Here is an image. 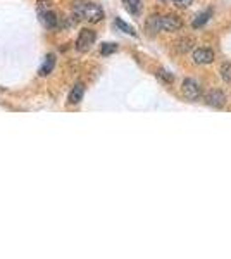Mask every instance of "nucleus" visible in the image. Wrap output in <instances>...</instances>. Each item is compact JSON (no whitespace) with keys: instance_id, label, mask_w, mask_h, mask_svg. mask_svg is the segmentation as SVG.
Listing matches in <instances>:
<instances>
[{"instance_id":"9b49d317","label":"nucleus","mask_w":231,"mask_h":259,"mask_svg":"<svg viewBox=\"0 0 231 259\" xmlns=\"http://www.w3.org/2000/svg\"><path fill=\"white\" fill-rule=\"evenodd\" d=\"M54 66H55V57H54L52 54L47 55V59H45V62L41 64V68H40V75H41V76L50 75L52 69H54Z\"/></svg>"},{"instance_id":"1a4fd4ad","label":"nucleus","mask_w":231,"mask_h":259,"mask_svg":"<svg viewBox=\"0 0 231 259\" xmlns=\"http://www.w3.org/2000/svg\"><path fill=\"white\" fill-rule=\"evenodd\" d=\"M41 23L45 24V28H48V30H54V28H57V16H55V12H50V10H47V12L41 14Z\"/></svg>"},{"instance_id":"0eeeda50","label":"nucleus","mask_w":231,"mask_h":259,"mask_svg":"<svg viewBox=\"0 0 231 259\" xmlns=\"http://www.w3.org/2000/svg\"><path fill=\"white\" fill-rule=\"evenodd\" d=\"M83 95H85V86H83V83H76L71 92H69V104H73V106L79 104L83 100Z\"/></svg>"},{"instance_id":"ddd939ff","label":"nucleus","mask_w":231,"mask_h":259,"mask_svg":"<svg viewBox=\"0 0 231 259\" xmlns=\"http://www.w3.org/2000/svg\"><path fill=\"white\" fill-rule=\"evenodd\" d=\"M116 26H117L121 31H124V33H129V35H131V37H136V31H135V28H133V26H129L128 23H124V21H122V19H119V17H117V19H116Z\"/></svg>"},{"instance_id":"dca6fc26","label":"nucleus","mask_w":231,"mask_h":259,"mask_svg":"<svg viewBox=\"0 0 231 259\" xmlns=\"http://www.w3.org/2000/svg\"><path fill=\"white\" fill-rule=\"evenodd\" d=\"M193 3V0H174V5L176 7H181V9H185V7L192 5Z\"/></svg>"},{"instance_id":"6e6552de","label":"nucleus","mask_w":231,"mask_h":259,"mask_svg":"<svg viewBox=\"0 0 231 259\" xmlns=\"http://www.w3.org/2000/svg\"><path fill=\"white\" fill-rule=\"evenodd\" d=\"M195 45V40L192 37H185L181 38V40L176 42V50L180 52V54H187V52H190L192 48H193Z\"/></svg>"},{"instance_id":"a211bd4d","label":"nucleus","mask_w":231,"mask_h":259,"mask_svg":"<svg viewBox=\"0 0 231 259\" xmlns=\"http://www.w3.org/2000/svg\"><path fill=\"white\" fill-rule=\"evenodd\" d=\"M160 2H167V0H160Z\"/></svg>"},{"instance_id":"f3484780","label":"nucleus","mask_w":231,"mask_h":259,"mask_svg":"<svg viewBox=\"0 0 231 259\" xmlns=\"http://www.w3.org/2000/svg\"><path fill=\"white\" fill-rule=\"evenodd\" d=\"M157 75H159L160 76V78H164V80H166V82L167 83H173V75H169V73H167V71H159V73H157Z\"/></svg>"},{"instance_id":"2eb2a0df","label":"nucleus","mask_w":231,"mask_h":259,"mask_svg":"<svg viewBox=\"0 0 231 259\" xmlns=\"http://www.w3.org/2000/svg\"><path fill=\"white\" fill-rule=\"evenodd\" d=\"M117 50V45L116 43H104L102 45V48H100V52H102L104 55H109V54H113V52Z\"/></svg>"},{"instance_id":"9d476101","label":"nucleus","mask_w":231,"mask_h":259,"mask_svg":"<svg viewBox=\"0 0 231 259\" xmlns=\"http://www.w3.org/2000/svg\"><path fill=\"white\" fill-rule=\"evenodd\" d=\"M211 17H212V10H211V9L204 10V12H202V14H198V16L195 17V19H193V23H192V26H193L195 30H197V28H202L205 23H207L209 19H211Z\"/></svg>"},{"instance_id":"4468645a","label":"nucleus","mask_w":231,"mask_h":259,"mask_svg":"<svg viewBox=\"0 0 231 259\" xmlns=\"http://www.w3.org/2000/svg\"><path fill=\"white\" fill-rule=\"evenodd\" d=\"M219 73H221V78L225 80L226 83H231V64L230 62H225V64L221 66V69H219Z\"/></svg>"},{"instance_id":"7ed1b4c3","label":"nucleus","mask_w":231,"mask_h":259,"mask_svg":"<svg viewBox=\"0 0 231 259\" xmlns=\"http://www.w3.org/2000/svg\"><path fill=\"white\" fill-rule=\"evenodd\" d=\"M181 92H183L185 99L190 100V102H197L202 95V90H200V85H198L195 80L192 78H187L181 85Z\"/></svg>"},{"instance_id":"f257e3e1","label":"nucleus","mask_w":231,"mask_h":259,"mask_svg":"<svg viewBox=\"0 0 231 259\" xmlns=\"http://www.w3.org/2000/svg\"><path fill=\"white\" fill-rule=\"evenodd\" d=\"M73 14H75L78 19L88 21V23H99L104 19V10L100 5L93 2H86V0H78L73 5Z\"/></svg>"},{"instance_id":"f03ea898","label":"nucleus","mask_w":231,"mask_h":259,"mask_svg":"<svg viewBox=\"0 0 231 259\" xmlns=\"http://www.w3.org/2000/svg\"><path fill=\"white\" fill-rule=\"evenodd\" d=\"M181 26H183V21H181L178 16H174V14H167V16L157 17V30H160V31L171 33V31L181 30Z\"/></svg>"},{"instance_id":"423d86ee","label":"nucleus","mask_w":231,"mask_h":259,"mask_svg":"<svg viewBox=\"0 0 231 259\" xmlns=\"http://www.w3.org/2000/svg\"><path fill=\"white\" fill-rule=\"evenodd\" d=\"M205 104L207 106H212V107H223L226 102V95L223 92H219V90H212V92H209L207 95H205Z\"/></svg>"},{"instance_id":"20e7f679","label":"nucleus","mask_w":231,"mask_h":259,"mask_svg":"<svg viewBox=\"0 0 231 259\" xmlns=\"http://www.w3.org/2000/svg\"><path fill=\"white\" fill-rule=\"evenodd\" d=\"M95 31L92 30H81V33H79L78 40H76V48H78L79 52H86L92 48V45L95 43Z\"/></svg>"},{"instance_id":"f8f14e48","label":"nucleus","mask_w":231,"mask_h":259,"mask_svg":"<svg viewBox=\"0 0 231 259\" xmlns=\"http://www.w3.org/2000/svg\"><path fill=\"white\" fill-rule=\"evenodd\" d=\"M124 2V7L129 14H138L140 9H142V2L140 0H122Z\"/></svg>"},{"instance_id":"39448f33","label":"nucleus","mask_w":231,"mask_h":259,"mask_svg":"<svg viewBox=\"0 0 231 259\" xmlns=\"http://www.w3.org/2000/svg\"><path fill=\"white\" fill-rule=\"evenodd\" d=\"M212 61H214V52L211 48H197L193 52L195 64H211Z\"/></svg>"}]
</instances>
